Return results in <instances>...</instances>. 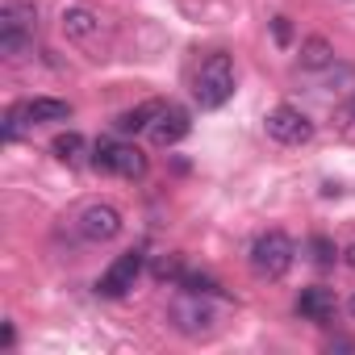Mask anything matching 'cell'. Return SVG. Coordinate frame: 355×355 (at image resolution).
Here are the masks:
<instances>
[{
  "instance_id": "obj_3",
  "label": "cell",
  "mask_w": 355,
  "mask_h": 355,
  "mask_svg": "<svg viewBox=\"0 0 355 355\" xmlns=\"http://www.w3.org/2000/svg\"><path fill=\"white\" fill-rule=\"evenodd\" d=\"M293 259H297V247L284 230H268L251 243V272L259 280H280L293 268Z\"/></svg>"
},
{
  "instance_id": "obj_19",
  "label": "cell",
  "mask_w": 355,
  "mask_h": 355,
  "mask_svg": "<svg viewBox=\"0 0 355 355\" xmlns=\"http://www.w3.org/2000/svg\"><path fill=\"white\" fill-rule=\"evenodd\" d=\"M26 125H30L26 109H21V105H9V113H5V142L21 138V130H26Z\"/></svg>"
},
{
  "instance_id": "obj_23",
  "label": "cell",
  "mask_w": 355,
  "mask_h": 355,
  "mask_svg": "<svg viewBox=\"0 0 355 355\" xmlns=\"http://www.w3.org/2000/svg\"><path fill=\"white\" fill-rule=\"evenodd\" d=\"M347 309H351V318H355V297H351V301H347Z\"/></svg>"
},
{
  "instance_id": "obj_17",
  "label": "cell",
  "mask_w": 355,
  "mask_h": 355,
  "mask_svg": "<svg viewBox=\"0 0 355 355\" xmlns=\"http://www.w3.org/2000/svg\"><path fill=\"white\" fill-rule=\"evenodd\" d=\"M175 284H180L184 293H201V297H209V293H222V288H218V280H214V276H201V272H184L180 280H175Z\"/></svg>"
},
{
  "instance_id": "obj_13",
  "label": "cell",
  "mask_w": 355,
  "mask_h": 355,
  "mask_svg": "<svg viewBox=\"0 0 355 355\" xmlns=\"http://www.w3.org/2000/svg\"><path fill=\"white\" fill-rule=\"evenodd\" d=\"M330 63H334V46H330V38L313 34V38L301 42V67H305V71H322V67H330Z\"/></svg>"
},
{
  "instance_id": "obj_12",
  "label": "cell",
  "mask_w": 355,
  "mask_h": 355,
  "mask_svg": "<svg viewBox=\"0 0 355 355\" xmlns=\"http://www.w3.org/2000/svg\"><path fill=\"white\" fill-rule=\"evenodd\" d=\"M193 301H175L171 305V318H189V322H180L175 330H184V334H197V330H209V322H214V313L201 305V293H189Z\"/></svg>"
},
{
  "instance_id": "obj_1",
  "label": "cell",
  "mask_w": 355,
  "mask_h": 355,
  "mask_svg": "<svg viewBox=\"0 0 355 355\" xmlns=\"http://www.w3.org/2000/svg\"><path fill=\"white\" fill-rule=\"evenodd\" d=\"M38 30V9L30 0H5L0 5V55L5 59H26L34 46Z\"/></svg>"
},
{
  "instance_id": "obj_7",
  "label": "cell",
  "mask_w": 355,
  "mask_h": 355,
  "mask_svg": "<svg viewBox=\"0 0 355 355\" xmlns=\"http://www.w3.org/2000/svg\"><path fill=\"white\" fill-rule=\"evenodd\" d=\"M189 130H193L189 109H180V105H163L159 117L150 121V142H155V146H175V142L189 138Z\"/></svg>"
},
{
  "instance_id": "obj_14",
  "label": "cell",
  "mask_w": 355,
  "mask_h": 355,
  "mask_svg": "<svg viewBox=\"0 0 355 355\" xmlns=\"http://www.w3.org/2000/svg\"><path fill=\"white\" fill-rule=\"evenodd\" d=\"M159 109H163V101H146L138 109H125L117 117V134H142V130H150V121L159 117Z\"/></svg>"
},
{
  "instance_id": "obj_16",
  "label": "cell",
  "mask_w": 355,
  "mask_h": 355,
  "mask_svg": "<svg viewBox=\"0 0 355 355\" xmlns=\"http://www.w3.org/2000/svg\"><path fill=\"white\" fill-rule=\"evenodd\" d=\"M334 130H338V138H347V142H355V92L334 109Z\"/></svg>"
},
{
  "instance_id": "obj_5",
  "label": "cell",
  "mask_w": 355,
  "mask_h": 355,
  "mask_svg": "<svg viewBox=\"0 0 355 355\" xmlns=\"http://www.w3.org/2000/svg\"><path fill=\"white\" fill-rule=\"evenodd\" d=\"M263 125H268V138L280 142V146H305L313 138V121L297 105H276Z\"/></svg>"
},
{
  "instance_id": "obj_10",
  "label": "cell",
  "mask_w": 355,
  "mask_h": 355,
  "mask_svg": "<svg viewBox=\"0 0 355 355\" xmlns=\"http://www.w3.org/2000/svg\"><path fill=\"white\" fill-rule=\"evenodd\" d=\"M334 309H338V297H334V288H322V284H313V288H301L297 293V313L305 318V322H330L334 318Z\"/></svg>"
},
{
  "instance_id": "obj_6",
  "label": "cell",
  "mask_w": 355,
  "mask_h": 355,
  "mask_svg": "<svg viewBox=\"0 0 355 355\" xmlns=\"http://www.w3.org/2000/svg\"><path fill=\"white\" fill-rule=\"evenodd\" d=\"M142 263H146L142 251H125V255H117V259L109 263V272L96 280V293H101V297H125V293L134 288V280L142 276Z\"/></svg>"
},
{
  "instance_id": "obj_20",
  "label": "cell",
  "mask_w": 355,
  "mask_h": 355,
  "mask_svg": "<svg viewBox=\"0 0 355 355\" xmlns=\"http://www.w3.org/2000/svg\"><path fill=\"white\" fill-rule=\"evenodd\" d=\"M155 276H159V280H180V276H184V263H180V255H167V259H159V263H155Z\"/></svg>"
},
{
  "instance_id": "obj_9",
  "label": "cell",
  "mask_w": 355,
  "mask_h": 355,
  "mask_svg": "<svg viewBox=\"0 0 355 355\" xmlns=\"http://www.w3.org/2000/svg\"><path fill=\"white\" fill-rule=\"evenodd\" d=\"M59 21H63V34H67L71 42H80V46L96 42V38H101V30H105V26H101V13H92L88 5H67Z\"/></svg>"
},
{
  "instance_id": "obj_21",
  "label": "cell",
  "mask_w": 355,
  "mask_h": 355,
  "mask_svg": "<svg viewBox=\"0 0 355 355\" xmlns=\"http://www.w3.org/2000/svg\"><path fill=\"white\" fill-rule=\"evenodd\" d=\"M272 34H276V42L284 46V42L293 38V30H288V17H276V26H272Z\"/></svg>"
},
{
  "instance_id": "obj_8",
  "label": "cell",
  "mask_w": 355,
  "mask_h": 355,
  "mask_svg": "<svg viewBox=\"0 0 355 355\" xmlns=\"http://www.w3.org/2000/svg\"><path fill=\"white\" fill-rule=\"evenodd\" d=\"M80 234L88 239V243H109V239H117L121 234V214L113 209V205H88L84 214H80Z\"/></svg>"
},
{
  "instance_id": "obj_11",
  "label": "cell",
  "mask_w": 355,
  "mask_h": 355,
  "mask_svg": "<svg viewBox=\"0 0 355 355\" xmlns=\"http://www.w3.org/2000/svg\"><path fill=\"white\" fill-rule=\"evenodd\" d=\"M30 125H46V121H67L71 117V105L59 101V96H34V101H21Z\"/></svg>"
},
{
  "instance_id": "obj_4",
  "label": "cell",
  "mask_w": 355,
  "mask_h": 355,
  "mask_svg": "<svg viewBox=\"0 0 355 355\" xmlns=\"http://www.w3.org/2000/svg\"><path fill=\"white\" fill-rule=\"evenodd\" d=\"M92 167L96 171H109V175H125V180H142V175H146V155L134 142L96 138L92 142Z\"/></svg>"
},
{
  "instance_id": "obj_22",
  "label": "cell",
  "mask_w": 355,
  "mask_h": 355,
  "mask_svg": "<svg viewBox=\"0 0 355 355\" xmlns=\"http://www.w3.org/2000/svg\"><path fill=\"white\" fill-rule=\"evenodd\" d=\"M343 255H347V268H355V243H351V247H347Z\"/></svg>"
},
{
  "instance_id": "obj_2",
  "label": "cell",
  "mask_w": 355,
  "mask_h": 355,
  "mask_svg": "<svg viewBox=\"0 0 355 355\" xmlns=\"http://www.w3.org/2000/svg\"><path fill=\"white\" fill-rule=\"evenodd\" d=\"M193 96L201 109H222L230 96H234V59L230 55H209L193 80Z\"/></svg>"
},
{
  "instance_id": "obj_15",
  "label": "cell",
  "mask_w": 355,
  "mask_h": 355,
  "mask_svg": "<svg viewBox=\"0 0 355 355\" xmlns=\"http://www.w3.org/2000/svg\"><path fill=\"white\" fill-rule=\"evenodd\" d=\"M51 150H55V159H59V163H80V159H84V150H88V142H84L80 134H59V138L51 142Z\"/></svg>"
},
{
  "instance_id": "obj_18",
  "label": "cell",
  "mask_w": 355,
  "mask_h": 355,
  "mask_svg": "<svg viewBox=\"0 0 355 355\" xmlns=\"http://www.w3.org/2000/svg\"><path fill=\"white\" fill-rule=\"evenodd\" d=\"M309 255H313V263H318V268H330L338 251H334V243H330L326 234H313V239H309Z\"/></svg>"
}]
</instances>
